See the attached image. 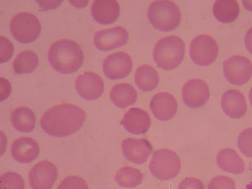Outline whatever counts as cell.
<instances>
[{
	"label": "cell",
	"mask_w": 252,
	"mask_h": 189,
	"mask_svg": "<svg viewBox=\"0 0 252 189\" xmlns=\"http://www.w3.org/2000/svg\"><path fill=\"white\" fill-rule=\"evenodd\" d=\"M86 119L84 110L78 105L62 103L47 110L40 119V127L49 136H71L83 127Z\"/></svg>",
	"instance_id": "6da1fadb"
},
{
	"label": "cell",
	"mask_w": 252,
	"mask_h": 189,
	"mask_svg": "<svg viewBox=\"0 0 252 189\" xmlns=\"http://www.w3.org/2000/svg\"><path fill=\"white\" fill-rule=\"evenodd\" d=\"M47 56L51 67L64 75L77 71L85 58L82 47L70 39L56 40L49 47Z\"/></svg>",
	"instance_id": "7a4b0ae2"
},
{
	"label": "cell",
	"mask_w": 252,
	"mask_h": 189,
	"mask_svg": "<svg viewBox=\"0 0 252 189\" xmlns=\"http://www.w3.org/2000/svg\"><path fill=\"white\" fill-rule=\"evenodd\" d=\"M185 49L184 40L177 35L162 38L155 46V62L163 70H172L183 62Z\"/></svg>",
	"instance_id": "3957f363"
},
{
	"label": "cell",
	"mask_w": 252,
	"mask_h": 189,
	"mask_svg": "<svg viewBox=\"0 0 252 189\" xmlns=\"http://www.w3.org/2000/svg\"><path fill=\"white\" fill-rule=\"evenodd\" d=\"M150 23L157 30L170 32L181 24L182 14L179 6L170 1H156L151 3L148 10Z\"/></svg>",
	"instance_id": "277c9868"
},
{
	"label": "cell",
	"mask_w": 252,
	"mask_h": 189,
	"mask_svg": "<svg viewBox=\"0 0 252 189\" xmlns=\"http://www.w3.org/2000/svg\"><path fill=\"white\" fill-rule=\"evenodd\" d=\"M182 163L179 155L169 149L158 150L153 155L149 168L151 173L161 181L175 179L181 172Z\"/></svg>",
	"instance_id": "5b68a950"
},
{
	"label": "cell",
	"mask_w": 252,
	"mask_h": 189,
	"mask_svg": "<svg viewBox=\"0 0 252 189\" xmlns=\"http://www.w3.org/2000/svg\"><path fill=\"white\" fill-rule=\"evenodd\" d=\"M9 27L13 37L22 44L35 41L42 30L39 19L28 12L17 13L11 20Z\"/></svg>",
	"instance_id": "8992f818"
},
{
	"label": "cell",
	"mask_w": 252,
	"mask_h": 189,
	"mask_svg": "<svg viewBox=\"0 0 252 189\" xmlns=\"http://www.w3.org/2000/svg\"><path fill=\"white\" fill-rule=\"evenodd\" d=\"M218 55V44L211 36L199 35L191 42L190 56L193 62L199 66H208L213 64Z\"/></svg>",
	"instance_id": "52a82bcc"
},
{
	"label": "cell",
	"mask_w": 252,
	"mask_h": 189,
	"mask_svg": "<svg viewBox=\"0 0 252 189\" xmlns=\"http://www.w3.org/2000/svg\"><path fill=\"white\" fill-rule=\"evenodd\" d=\"M223 73L229 83L241 86L251 80L252 63L244 56H232L224 63Z\"/></svg>",
	"instance_id": "ba28073f"
},
{
	"label": "cell",
	"mask_w": 252,
	"mask_h": 189,
	"mask_svg": "<svg viewBox=\"0 0 252 189\" xmlns=\"http://www.w3.org/2000/svg\"><path fill=\"white\" fill-rule=\"evenodd\" d=\"M58 177V171L55 164L43 160L32 168L29 172V184L32 189H51Z\"/></svg>",
	"instance_id": "9c48e42d"
},
{
	"label": "cell",
	"mask_w": 252,
	"mask_h": 189,
	"mask_svg": "<svg viewBox=\"0 0 252 189\" xmlns=\"http://www.w3.org/2000/svg\"><path fill=\"white\" fill-rule=\"evenodd\" d=\"M132 65V60L129 55L118 52L108 56L103 61V71L110 80H121L129 75Z\"/></svg>",
	"instance_id": "30bf717a"
},
{
	"label": "cell",
	"mask_w": 252,
	"mask_h": 189,
	"mask_svg": "<svg viewBox=\"0 0 252 189\" xmlns=\"http://www.w3.org/2000/svg\"><path fill=\"white\" fill-rule=\"evenodd\" d=\"M129 40V33L125 28L118 26L99 31L94 35V47L98 50L110 51L123 47Z\"/></svg>",
	"instance_id": "8fae6325"
},
{
	"label": "cell",
	"mask_w": 252,
	"mask_h": 189,
	"mask_svg": "<svg viewBox=\"0 0 252 189\" xmlns=\"http://www.w3.org/2000/svg\"><path fill=\"white\" fill-rule=\"evenodd\" d=\"M209 94L208 85L200 79H191L185 83L182 89L184 103L192 109H197L206 104Z\"/></svg>",
	"instance_id": "7c38bea8"
},
{
	"label": "cell",
	"mask_w": 252,
	"mask_h": 189,
	"mask_svg": "<svg viewBox=\"0 0 252 189\" xmlns=\"http://www.w3.org/2000/svg\"><path fill=\"white\" fill-rule=\"evenodd\" d=\"M78 94L87 100H96L102 95L104 83L100 76L86 71L78 76L75 82Z\"/></svg>",
	"instance_id": "4fadbf2b"
},
{
	"label": "cell",
	"mask_w": 252,
	"mask_h": 189,
	"mask_svg": "<svg viewBox=\"0 0 252 189\" xmlns=\"http://www.w3.org/2000/svg\"><path fill=\"white\" fill-rule=\"evenodd\" d=\"M153 147L146 139L126 138L122 142V152L128 161L143 165L152 154Z\"/></svg>",
	"instance_id": "5bb4252c"
},
{
	"label": "cell",
	"mask_w": 252,
	"mask_h": 189,
	"mask_svg": "<svg viewBox=\"0 0 252 189\" xmlns=\"http://www.w3.org/2000/svg\"><path fill=\"white\" fill-rule=\"evenodd\" d=\"M150 109L155 118L161 121H170L177 114L178 103L172 94L160 92L153 96Z\"/></svg>",
	"instance_id": "9a60e30c"
},
{
	"label": "cell",
	"mask_w": 252,
	"mask_h": 189,
	"mask_svg": "<svg viewBox=\"0 0 252 189\" xmlns=\"http://www.w3.org/2000/svg\"><path fill=\"white\" fill-rule=\"evenodd\" d=\"M11 154L15 161L28 164L35 160L40 154L37 142L30 137H21L13 142Z\"/></svg>",
	"instance_id": "2e32d148"
},
{
	"label": "cell",
	"mask_w": 252,
	"mask_h": 189,
	"mask_svg": "<svg viewBox=\"0 0 252 189\" xmlns=\"http://www.w3.org/2000/svg\"><path fill=\"white\" fill-rule=\"evenodd\" d=\"M220 103L225 114L234 119L242 118L248 109L244 94L236 90L225 92L221 96Z\"/></svg>",
	"instance_id": "e0dca14e"
},
{
	"label": "cell",
	"mask_w": 252,
	"mask_h": 189,
	"mask_svg": "<svg viewBox=\"0 0 252 189\" xmlns=\"http://www.w3.org/2000/svg\"><path fill=\"white\" fill-rule=\"evenodd\" d=\"M121 125L129 133L141 135L149 130L151 119L145 110L139 108H131L125 114Z\"/></svg>",
	"instance_id": "ac0fdd59"
},
{
	"label": "cell",
	"mask_w": 252,
	"mask_h": 189,
	"mask_svg": "<svg viewBox=\"0 0 252 189\" xmlns=\"http://www.w3.org/2000/svg\"><path fill=\"white\" fill-rule=\"evenodd\" d=\"M120 6L115 0H96L92 6L94 21L102 25L114 23L120 16Z\"/></svg>",
	"instance_id": "d6986e66"
},
{
	"label": "cell",
	"mask_w": 252,
	"mask_h": 189,
	"mask_svg": "<svg viewBox=\"0 0 252 189\" xmlns=\"http://www.w3.org/2000/svg\"><path fill=\"white\" fill-rule=\"evenodd\" d=\"M216 161L220 170L231 174L241 175L245 170L244 159L232 148L220 150L216 157Z\"/></svg>",
	"instance_id": "ffe728a7"
},
{
	"label": "cell",
	"mask_w": 252,
	"mask_h": 189,
	"mask_svg": "<svg viewBox=\"0 0 252 189\" xmlns=\"http://www.w3.org/2000/svg\"><path fill=\"white\" fill-rule=\"evenodd\" d=\"M110 98L116 107L125 109L136 103L138 93L132 85L128 83H119L112 88Z\"/></svg>",
	"instance_id": "44dd1931"
},
{
	"label": "cell",
	"mask_w": 252,
	"mask_h": 189,
	"mask_svg": "<svg viewBox=\"0 0 252 189\" xmlns=\"http://www.w3.org/2000/svg\"><path fill=\"white\" fill-rule=\"evenodd\" d=\"M11 122L18 131L31 132L35 127V114L28 107H17L11 115Z\"/></svg>",
	"instance_id": "7402d4cb"
},
{
	"label": "cell",
	"mask_w": 252,
	"mask_h": 189,
	"mask_svg": "<svg viewBox=\"0 0 252 189\" xmlns=\"http://www.w3.org/2000/svg\"><path fill=\"white\" fill-rule=\"evenodd\" d=\"M213 13L220 23H232L239 16V4L235 0H218L214 4Z\"/></svg>",
	"instance_id": "603a6c76"
},
{
	"label": "cell",
	"mask_w": 252,
	"mask_h": 189,
	"mask_svg": "<svg viewBox=\"0 0 252 189\" xmlns=\"http://www.w3.org/2000/svg\"><path fill=\"white\" fill-rule=\"evenodd\" d=\"M158 74L154 67L144 64L139 66L135 73V83L141 91L149 92L158 86Z\"/></svg>",
	"instance_id": "cb8c5ba5"
},
{
	"label": "cell",
	"mask_w": 252,
	"mask_h": 189,
	"mask_svg": "<svg viewBox=\"0 0 252 189\" xmlns=\"http://www.w3.org/2000/svg\"><path fill=\"white\" fill-rule=\"evenodd\" d=\"M39 65L37 54L32 51H24L17 56L13 61V71L18 75L32 73Z\"/></svg>",
	"instance_id": "d4e9b609"
},
{
	"label": "cell",
	"mask_w": 252,
	"mask_h": 189,
	"mask_svg": "<svg viewBox=\"0 0 252 189\" xmlns=\"http://www.w3.org/2000/svg\"><path fill=\"white\" fill-rule=\"evenodd\" d=\"M115 181L120 187L135 188L141 185L143 181V175L140 170L131 166L121 168L115 175Z\"/></svg>",
	"instance_id": "484cf974"
},
{
	"label": "cell",
	"mask_w": 252,
	"mask_h": 189,
	"mask_svg": "<svg viewBox=\"0 0 252 189\" xmlns=\"http://www.w3.org/2000/svg\"><path fill=\"white\" fill-rule=\"evenodd\" d=\"M0 189H25L23 178L19 173L8 172L1 175Z\"/></svg>",
	"instance_id": "4316f807"
},
{
	"label": "cell",
	"mask_w": 252,
	"mask_h": 189,
	"mask_svg": "<svg viewBox=\"0 0 252 189\" xmlns=\"http://www.w3.org/2000/svg\"><path fill=\"white\" fill-rule=\"evenodd\" d=\"M237 146L241 154L252 158V128L243 130L238 137Z\"/></svg>",
	"instance_id": "83f0119b"
},
{
	"label": "cell",
	"mask_w": 252,
	"mask_h": 189,
	"mask_svg": "<svg viewBox=\"0 0 252 189\" xmlns=\"http://www.w3.org/2000/svg\"><path fill=\"white\" fill-rule=\"evenodd\" d=\"M57 189H89L83 178L71 175L63 179Z\"/></svg>",
	"instance_id": "f1b7e54d"
},
{
	"label": "cell",
	"mask_w": 252,
	"mask_h": 189,
	"mask_svg": "<svg viewBox=\"0 0 252 189\" xmlns=\"http://www.w3.org/2000/svg\"><path fill=\"white\" fill-rule=\"evenodd\" d=\"M236 184L231 178L218 175L209 182L208 189H236Z\"/></svg>",
	"instance_id": "f546056e"
},
{
	"label": "cell",
	"mask_w": 252,
	"mask_h": 189,
	"mask_svg": "<svg viewBox=\"0 0 252 189\" xmlns=\"http://www.w3.org/2000/svg\"><path fill=\"white\" fill-rule=\"evenodd\" d=\"M14 46L10 40L3 35L0 36V63L7 62L14 53Z\"/></svg>",
	"instance_id": "4dcf8cb0"
},
{
	"label": "cell",
	"mask_w": 252,
	"mask_h": 189,
	"mask_svg": "<svg viewBox=\"0 0 252 189\" xmlns=\"http://www.w3.org/2000/svg\"><path fill=\"white\" fill-rule=\"evenodd\" d=\"M178 189H205L201 180L195 177H186L180 183Z\"/></svg>",
	"instance_id": "1f68e13d"
},
{
	"label": "cell",
	"mask_w": 252,
	"mask_h": 189,
	"mask_svg": "<svg viewBox=\"0 0 252 189\" xmlns=\"http://www.w3.org/2000/svg\"><path fill=\"white\" fill-rule=\"evenodd\" d=\"M12 93V85L7 79L0 78V101L6 100Z\"/></svg>",
	"instance_id": "d6a6232c"
},
{
	"label": "cell",
	"mask_w": 252,
	"mask_h": 189,
	"mask_svg": "<svg viewBox=\"0 0 252 189\" xmlns=\"http://www.w3.org/2000/svg\"><path fill=\"white\" fill-rule=\"evenodd\" d=\"M39 7L43 10H53L62 4L63 1H37Z\"/></svg>",
	"instance_id": "836d02e7"
},
{
	"label": "cell",
	"mask_w": 252,
	"mask_h": 189,
	"mask_svg": "<svg viewBox=\"0 0 252 189\" xmlns=\"http://www.w3.org/2000/svg\"><path fill=\"white\" fill-rule=\"evenodd\" d=\"M245 45L247 51L252 55V28L247 31L245 35Z\"/></svg>",
	"instance_id": "e575fe53"
},
{
	"label": "cell",
	"mask_w": 252,
	"mask_h": 189,
	"mask_svg": "<svg viewBox=\"0 0 252 189\" xmlns=\"http://www.w3.org/2000/svg\"><path fill=\"white\" fill-rule=\"evenodd\" d=\"M243 4L247 10L252 12V1H243Z\"/></svg>",
	"instance_id": "d590c367"
},
{
	"label": "cell",
	"mask_w": 252,
	"mask_h": 189,
	"mask_svg": "<svg viewBox=\"0 0 252 189\" xmlns=\"http://www.w3.org/2000/svg\"><path fill=\"white\" fill-rule=\"evenodd\" d=\"M249 98H250V102H251V104L252 107V89H251V91H250Z\"/></svg>",
	"instance_id": "8d00e7d4"
}]
</instances>
